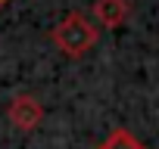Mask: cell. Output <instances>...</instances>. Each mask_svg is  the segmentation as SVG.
<instances>
[{"mask_svg":"<svg viewBox=\"0 0 159 149\" xmlns=\"http://www.w3.org/2000/svg\"><path fill=\"white\" fill-rule=\"evenodd\" d=\"M100 40V25H94L84 13H69L66 19H59L50 28V44L66 56V59H81L94 50V44Z\"/></svg>","mask_w":159,"mask_h":149,"instance_id":"6da1fadb","label":"cell"},{"mask_svg":"<svg viewBox=\"0 0 159 149\" xmlns=\"http://www.w3.org/2000/svg\"><path fill=\"white\" fill-rule=\"evenodd\" d=\"M131 16V0H94V19L97 25L116 31L128 22Z\"/></svg>","mask_w":159,"mask_h":149,"instance_id":"3957f363","label":"cell"},{"mask_svg":"<svg viewBox=\"0 0 159 149\" xmlns=\"http://www.w3.org/2000/svg\"><path fill=\"white\" fill-rule=\"evenodd\" d=\"M7 121H10L16 130H22V134L38 130L41 121H44V106H41V100L31 96V93H16V96L10 100V106H7Z\"/></svg>","mask_w":159,"mask_h":149,"instance_id":"7a4b0ae2","label":"cell"},{"mask_svg":"<svg viewBox=\"0 0 159 149\" xmlns=\"http://www.w3.org/2000/svg\"><path fill=\"white\" fill-rule=\"evenodd\" d=\"M97 149H147L131 130H125V127H116V130H109V137L97 146Z\"/></svg>","mask_w":159,"mask_h":149,"instance_id":"277c9868","label":"cell"},{"mask_svg":"<svg viewBox=\"0 0 159 149\" xmlns=\"http://www.w3.org/2000/svg\"><path fill=\"white\" fill-rule=\"evenodd\" d=\"M7 3H10V0H0V10H3V6H7Z\"/></svg>","mask_w":159,"mask_h":149,"instance_id":"5b68a950","label":"cell"}]
</instances>
